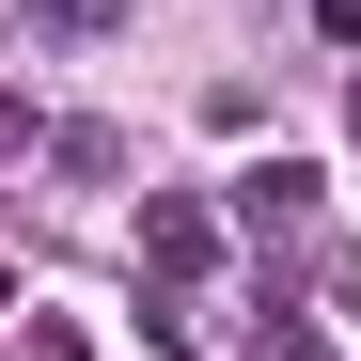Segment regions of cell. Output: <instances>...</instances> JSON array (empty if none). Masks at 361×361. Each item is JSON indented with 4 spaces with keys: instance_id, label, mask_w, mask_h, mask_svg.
Returning a JSON list of instances; mask_svg holds the SVG:
<instances>
[{
    "instance_id": "1",
    "label": "cell",
    "mask_w": 361,
    "mask_h": 361,
    "mask_svg": "<svg viewBox=\"0 0 361 361\" xmlns=\"http://www.w3.org/2000/svg\"><path fill=\"white\" fill-rule=\"evenodd\" d=\"M220 252H235V220H220L204 189H157V204H142V283H204Z\"/></svg>"
},
{
    "instance_id": "2",
    "label": "cell",
    "mask_w": 361,
    "mask_h": 361,
    "mask_svg": "<svg viewBox=\"0 0 361 361\" xmlns=\"http://www.w3.org/2000/svg\"><path fill=\"white\" fill-rule=\"evenodd\" d=\"M220 220H252V235H298V220H314V157H252Z\"/></svg>"
},
{
    "instance_id": "3",
    "label": "cell",
    "mask_w": 361,
    "mask_h": 361,
    "mask_svg": "<svg viewBox=\"0 0 361 361\" xmlns=\"http://www.w3.org/2000/svg\"><path fill=\"white\" fill-rule=\"evenodd\" d=\"M32 32H63V47H110V32H126V0H32Z\"/></svg>"
},
{
    "instance_id": "4",
    "label": "cell",
    "mask_w": 361,
    "mask_h": 361,
    "mask_svg": "<svg viewBox=\"0 0 361 361\" xmlns=\"http://www.w3.org/2000/svg\"><path fill=\"white\" fill-rule=\"evenodd\" d=\"M47 157H63L79 189H110V173H126V142H110V126H47Z\"/></svg>"
},
{
    "instance_id": "5",
    "label": "cell",
    "mask_w": 361,
    "mask_h": 361,
    "mask_svg": "<svg viewBox=\"0 0 361 361\" xmlns=\"http://www.w3.org/2000/svg\"><path fill=\"white\" fill-rule=\"evenodd\" d=\"M314 47H361V0H314Z\"/></svg>"
}]
</instances>
